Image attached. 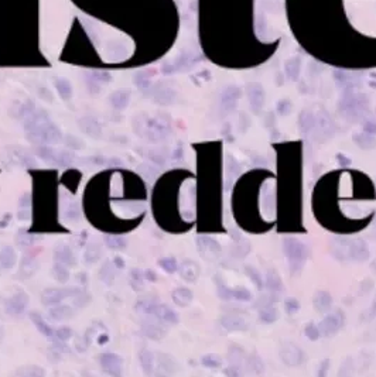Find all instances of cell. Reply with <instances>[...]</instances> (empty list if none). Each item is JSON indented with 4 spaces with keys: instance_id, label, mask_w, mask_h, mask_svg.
I'll return each instance as SVG.
<instances>
[{
    "instance_id": "9",
    "label": "cell",
    "mask_w": 376,
    "mask_h": 377,
    "mask_svg": "<svg viewBox=\"0 0 376 377\" xmlns=\"http://www.w3.org/2000/svg\"><path fill=\"white\" fill-rule=\"evenodd\" d=\"M54 275H55V278H57L58 281H61V283H65L68 280V277H69V274H68L67 270V266H64V264L57 263L55 264V267H54Z\"/></svg>"
},
{
    "instance_id": "13",
    "label": "cell",
    "mask_w": 376,
    "mask_h": 377,
    "mask_svg": "<svg viewBox=\"0 0 376 377\" xmlns=\"http://www.w3.org/2000/svg\"><path fill=\"white\" fill-rule=\"evenodd\" d=\"M143 332H145L147 336H150V338H161L163 336V333H159L160 328L156 326L155 323H146V325H143Z\"/></svg>"
},
{
    "instance_id": "11",
    "label": "cell",
    "mask_w": 376,
    "mask_h": 377,
    "mask_svg": "<svg viewBox=\"0 0 376 377\" xmlns=\"http://www.w3.org/2000/svg\"><path fill=\"white\" fill-rule=\"evenodd\" d=\"M107 245L112 249H122L126 246V239L120 236H107Z\"/></svg>"
},
{
    "instance_id": "15",
    "label": "cell",
    "mask_w": 376,
    "mask_h": 377,
    "mask_svg": "<svg viewBox=\"0 0 376 377\" xmlns=\"http://www.w3.org/2000/svg\"><path fill=\"white\" fill-rule=\"evenodd\" d=\"M160 266L163 267L164 270H167V271H173L174 270L173 260H170V263H167V260H161V262H160Z\"/></svg>"
},
{
    "instance_id": "5",
    "label": "cell",
    "mask_w": 376,
    "mask_h": 377,
    "mask_svg": "<svg viewBox=\"0 0 376 377\" xmlns=\"http://www.w3.org/2000/svg\"><path fill=\"white\" fill-rule=\"evenodd\" d=\"M55 259H57V263L64 264V266L75 264V257L68 247H59L58 250H55Z\"/></svg>"
},
{
    "instance_id": "6",
    "label": "cell",
    "mask_w": 376,
    "mask_h": 377,
    "mask_svg": "<svg viewBox=\"0 0 376 377\" xmlns=\"http://www.w3.org/2000/svg\"><path fill=\"white\" fill-rule=\"evenodd\" d=\"M30 317H31V321L34 322V325L37 326V329H39L43 335H46V336H53V335H54V330L51 329V326L44 321V318H41L40 314L33 312Z\"/></svg>"
},
{
    "instance_id": "17",
    "label": "cell",
    "mask_w": 376,
    "mask_h": 377,
    "mask_svg": "<svg viewBox=\"0 0 376 377\" xmlns=\"http://www.w3.org/2000/svg\"><path fill=\"white\" fill-rule=\"evenodd\" d=\"M0 338H1V328H0Z\"/></svg>"
},
{
    "instance_id": "12",
    "label": "cell",
    "mask_w": 376,
    "mask_h": 377,
    "mask_svg": "<svg viewBox=\"0 0 376 377\" xmlns=\"http://www.w3.org/2000/svg\"><path fill=\"white\" fill-rule=\"evenodd\" d=\"M99 256H101V250H99V247H98L97 243H91L89 249H88L87 255H85V259H87L88 262L94 263L95 260L99 259Z\"/></svg>"
},
{
    "instance_id": "14",
    "label": "cell",
    "mask_w": 376,
    "mask_h": 377,
    "mask_svg": "<svg viewBox=\"0 0 376 377\" xmlns=\"http://www.w3.org/2000/svg\"><path fill=\"white\" fill-rule=\"evenodd\" d=\"M54 335H55V338L61 340V342H64V340H68L71 338V335H72V330L71 328H59L54 332Z\"/></svg>"
},
{
    "instance_id": "8",
    "label": "cell",
    "mask_w": 376,
    "mask_h": 377,
    "mask_svg": "<svg viewBox=\"0 0 376 377\" xmlns=\"http://www.w3.org/2000/svg\"><path fill=\"white\" fill-rule=\"evenodd\" d=\"M113 267H115V263H107L104 264V267L101 270V278L107 285H110L115 280V269Z\"/></svg>"
},
{
    "instance_id": "1",
    "label": "cell",
    "mask_w": 376,
    "mask_h": 377,
    "mask_svg": "<svg viewBox=\"0 0 376 377\" xmlns=\"http://www.w3.org/2000/svg\"><path fill=\"white\" fill-rule=\"evenodd\" d=\"M81 294V290L74 288V287H68V288H49L43 292L41 301L46 305H55L58 302H61L64 298L71 297V295H78Z\"/></svg>"
},
{
    "instance_id": "4",
    "label": "cell",
    "mask_w": 376,
    "mask_h": 377,
    "mask_svg": "<svg viewBox=\"0 0 376 377\" xmlns=\"http://www.w3.org/2000/svg\"><path fill=\"white\" fill-rule=\"evenodd\" d=\"M49 315L55 321L69 320V318L74 317V310L68 305H57V307H53L50 310Z\"/></svg>"
},
{
    "instance_id": "16",
    "label": "cell",
    "mask_w": 376,
    "mask_h": 377,
    "mask_svg": "<svg viewBox=\"0 0 376 377\" xmlns=\"http://www.w3.org/2000/svg\"><path fill=\"white\" fill-rule=\"evenodd\" d=\"M113 263H115V266H117L119 269H122V267L125 266V263H122V259H119V257H116L115 262H113Z\"/></svg>"
},
{
    "instance_id": "7",
    "label": "cell",
    "mask_w": 376,
    "mask_h": 377,
    "mask_svg": "<svg viewBox=\"0 0 376 377\" xmlns=\"http://www.w3.org/2000/svg\"><path fill=\"white\" fill-rule=\"evenodd\" d=\"M16 263V253L14 250L6 246L1 252H0V264L4 267V269H11Z\"/></svg>"
},
{
    "instance_id": "10",
    "label": "cell",
    "mask_w": 376,
    "mask_h": 377,
    "mask_svg": "<svg viewBox=\"0 0 376 377\" xmlns=\"http://www.w3.org/2000/svg\"><path fill=\"white\" fill-rule=\"evenodd\" d=\"M140 362H142V366L145 369V372H150L152 370V366H153V356L149 350H142L140 352Z\"/></svg>"
},
{
    "instance_id": "3",
    "label": "cell",
    "mask_w": 376,
    "mask_h": 377,
    "mask_svg": "<svg viewBox=\"0 0 376 377\" xmlns=\"http://www.w3.org/2000/svg\"><path fill=\"white\" fill-rule=\"evenodd\" d=\"M27 304H29V297L24 292H17L16 295L10 297L9 300L6 301V304H4V307H6L7 314L17 317V315H20L21 312L26 310Z\"/></svg>"
},
{
    "instance_id": "2",
    "label": "cell",
    "mask_w": 376,
    "mask_h": 377,
    "mask_svg": "<svg viewBox=\"0 0 376 377\" xmlns=\"http://www.w3.org/2000/svg\"><path fill=\"white\" fill-rule=\"evenodd\" d=\"M101 368L107 375H120L122 373V358L116 353H104L99 358Z\"/></svg>"
}]
</instances>
